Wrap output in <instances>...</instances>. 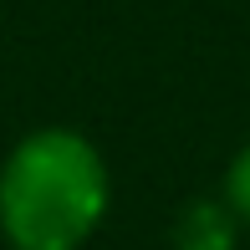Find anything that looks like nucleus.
<instances>
[{
	"label": "nucleus",
	"instance_id": "1",
	"mask_svg": "<svg viewBox=\"0 0 250 250\" xmlns=\"http://www.w3.org/2000/svg\"><path fill=\"white\" fill-rule=\"evenodd\" d=\"M107 204V158L77 128H31L0 158V240L10 250H82Z\"/></svg>",
	"mask_w": 250,
	"mask_h": 250
},
{
	"label": "nucleus",
	"instance_id": "2",
	"mask_svg": "<svg viewBox=\"0 0 250 250\" xmlns=\"http://www.w3.org/2000/svg\"><path fill=\"white\" fill-rule=\"evenodd\" d=\"M168 240H174V250H235L240 245V220L230 214V204L220 194H199L174 214Z\"/></svg>",
	"mask_w": 250,
	"mask_h": 250
},
{
	"label": "nucleus",
	"instance_id": "3",
	"mask_svg": "<svg viewBox=\"0 0 250 250\" xmlns=\"http://www.w3.org/2000/svg\"><path fill=\"white\" fill-rule=\"evenodd\" d=\"M220 199L230 204V214L240 220V230H250V143H240V148H235V158L225 164Z\"/></svg>",
	"mask_w": 250,
	"mask_h": 250
}]
</instances>
